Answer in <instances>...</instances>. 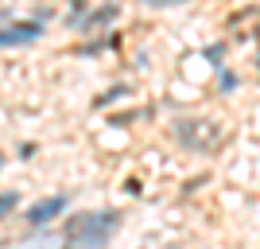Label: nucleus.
I'll use <instances>...</instances> for the list:
<instances>
[{"label": "nucleus", "instance_id": "1", "mask_svg": "<svg viewBox=\"0 0 260 249\" xmlns=\"http://www.w3.org/2000/svg\"><path fill=\"white\" fill-rule=\"evenodd\" d=\"M120 214L117 210H101V214H82L74 218L70 226H66V234H70V241H74L78 249H101L109 241V234L117 230Z\"/></svg>", "mask_w": 260, "mask_h": 249}, {"label": "nucleus", "instance_id": "4", "mask_svg": "<svg viewBox=\"0 0 260 249\" xmlns=\"http://www.w3.org/2000/svg\"><path fill=\"white\" fill-rule=\"evenodd\" d=\"M66 210V195H54V199H43V203H35L31 210H27V226H47L54 214H62Z\"/></svg>", "mask_w": 260, "mask_h": 249}, {"label": "nucleus", "instance_id": "7", "mask_svg": "<svg viewBox=\"0 0 260 249\" xmlns=\"http://www.w3.org/2000/svg\"><path fill=\"white\" fill-rule=\"evenodd\" d=\"M148 8H171V4H186V0H140Z\"/></svg>", "mask_w": 260, "mask_h": 249}, {"label": "nucleus", "instance_id": "6", "mask_svg": "<svg viewBox=\"0 0 260 249\" xmlns=\"http://www.w3.org/2000/svg\"><path fill=\"white\" fill-rule=\"evenodd\" d=\"M0 210H4V214H12V210H16V191H4V203H0Z\"/></svg>", "mask_w": 260, "mask_h": 249}, {"label": "nucleus", "instance_id": "5", "mask_svg": "<svg viewBox=\"0 0 260 249\" xmlns=\"http://www.w3.org/2000/svg\"><path fill=\"white\" fill-rule=\"evenodd\" d=\"M109 20H117V4H105V8H98V12L86 20V27H93V23H109Z\"/></svg>", "mask_w": 260, "mask_h": 249}, {"label": "nucleus", "instance_id": "2", "mask_svg": "<svg viewBox=\"0 0 260 249\" xmlns=\"http://www.w3.org/2000/svg\"><path fill=\"white\" fill-rule=\"evenodd\" d=\"M175 136L186 144V148H214L221 141V129L214 121H175Z\"/></svg>", "mask_w": 260, "mask_h": 249}, {"label": "nucleus", "instance_id": "3", "mask_svg": "<svg viewBox=\"0 0 260 249\" xmlns=\"http://www.w3.org/2000/svg\"><path fill=\"white\" fill-rule=\"evenodd\" d=\"M39 35H43V20H20V23H4L0 43L4 47H23V43H35Z\"/></svg>", "mask_w": 260, "mask_h": 249}]
</instances>
